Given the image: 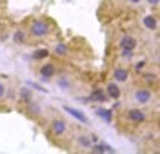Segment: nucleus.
<instances>
[{
    "mask_svg": "<svg viewBox=\"0 0 160 154\" xmlns=\"http://www.w3.org/2000/svg\"><path fill=\"white\" fill-rule=\"evenodd\" d=\"M147 3H148L150 6H157L160 3V0H147Z\"/></svg>",
    "mask_w": 160,
    "mask_h": 154,
    "instance_id": "a878e982",
    "label": "nucleus"
},
{
    "mask_svg": "<svg viewBox=\"0 0 160 154\" xmlns=\"http://www.w3.org/2000/svg\"><path fill=\"white\" fill-rule=\"evenodd\" d=\"M55 53H58V55H67V46L64 43H58L55 46Z\"/></svg>",
    "mask_w": 160,
    "mask_h": 154,
    "instance_id": "6ab92c4d",
    "label": "nucleus"
},
{
    "mask_svg": "<svg viewBox=\"0 0 160 154\" xmlns=\"http://www.w3.org/2000/svg\"><path fill=\"white\" fill-rule=\"evenodd\" d=\"M64 108V111H67L71 117H74L77 122H80V123H83V125H88L89 123V120H88V117H86L80 110H77V108H74V107H68V105H64L62 107Z\"/></svg>",
    "mask_w": 160,
    "mask_h": 154,
    "instance_id": "39448f33",
    "label": "nucleus"
},
{
    "mask_svg": "<svg viewBox=\"0 0 160 154\" xmlns=\"http://www.w3.org/2000/svg\"><path fill=\"white\" fill-rule=\"evenodd\" d=\"M49 31H51L49 30V24L42 21V19H36L30 25V34L33 36V37H37V39H42V37L48 36Z\"/></svg>",
    "mask_w": 160,
    "mask_h": 154,
    "instance_id": "f257e3e1",
    "label": "nucleus"
},
{
    "mask_svg": "<svg viewBox=\"0 0 160 154\" xmlns=\"http://www.w3.org/2000/svg\"><path fill=\"white\" fill-rule=\"evenodd\" d=\"M107 95L111 99H119L122 97V89L117 83H108L107 85Z\"/></svg>",
    "mask_w": 160,
    "mask_h": 154,
    "instance_id": "9d476101",
    "label": "nucleus"
},
{
    "mask_svg": "<svg viewBox=\"0 0 160 154\" xmlns=\"http://www.w3.org/2000/svg\"><path fill=\"white\" fill-rule=\"evenodd\" d=\"M30 85L33 86L34 89H37V91H40V92H46V93H48V89H45V87H42V86L37 85V83H33V82H30Z\"/></svg>",
    "mask_w": 160,
    "mask_h": 154,
    "instance_id": "4be33fe9",
    "label": "nucleus"
},
{
    "mask_svg": "<svg viewBox=\"0 0 160 154\" xmlns=\"http://www.w3.org/2000/svg\"><path fill=\"white\" fill-rule=\"evenodd\" d=\"M144 77H145V80H148V82H156V74H145L144 76Z\"/></svg>",
    "mask_w": 160,
    "mask_h": 154,
    "instance_id": "393cba45",
    "label": "nucleus"
},
{
    "mask_svg": "<svg viewBox=\"0 0 160 154\" xmlns=\"http://www.w3.org/2000/svg\"><path fill=\"white\" fill-rule=\"evenodd\" d=\"M113 77H114V80L119 82V83H125L126 80L129 79V70L123 68V67H117V68L113 71Z\"/></svg>",
    "mask_w": 160,
    "mask_h": 154,
    "instance_id": "1a4fd4ad",
    "label": "nucleus"
},
{
    "mask_svg": "<svg viewBox=\"0 0 160 154\" xmlns=\"http://www.w3.org/2000/svg\"><path fill=\"white\" fill-rule=\"evenodd\" d=\"M128 2H129V3H133V5H138L141 0H128Z\"/></svg>",
    "mask_w": 160,
    "mask_h": 154,
    "instance_id": "cd10ccee",
    "label": "nucleus"
},
{
    "mask_svg": "<svg viewBox=\"0 0 160 154\" xmlns=\"http://www.w3.org/2000/svg\"><path fill=\"white\" fill-rule=\"evenodd\" d=\"M97 114L99 116V117H102L107 123H111V117H113V114H111V110H105V108H99L97 111Z\"/></svg>",
    "mask_w": 160,
    "mask_h": 154,
    "instance_id": "2eb2a0df",
    "label": "nucleus"
},
{
    "mask_svg": "<svg viewBox=\"0 0 160 154\" xmlns=\"http://www.w3.org/2000/svg\"><path fill=\"white\" fill-rule=\"evenodd\" d=\"M144 25H145V28L150 30V31H154L157 28V19H156L154 15H147V17H144L142 19Z\"/></svg>",
    "mask_w": 160,
    "mask_h": 154,
    "instance_id": "f8f14e48",
    "label": "nucleus"
},
{
    "mask_svg": "<svg viewBox=\"0 0 160 154\" xmlns=\"http://www.w3.org/2000/svg\"><path fill=\"white\" fill-rule=\"evenodd\" d=\"M40 76H42V80H49L51 77L55 76V65L53 64H45V65H42L39 70Z\"/></svg>",
    "mask_w": 160,
    "mask_h": 154,
    "instance_id": "6e6552de",
    "label": "nucleus"
},
{
    "mask_svg": "<svg viewBox=\"0 0 160 154\" xmlns=\"http://www.w3.org/2000/svg\"><path fill=\"white\" fill-rule=\"evenodd\" d=\"M125 116L128 122L135 123V125H141V123H144L147 120V113L141 108H129Z\"/></svg>",
    "mask_w": 160,
    "mask_h": 154,
    "instance_id": "f03ea898",
    "label": "nucleus"
},
{
    "mask_svg": "<svg viewBox=\"0 0 160 154\" xmlns=\"http://www.w3.org/2000/svg\"><path fill=\"white\" fill-rule=\"evenodd\" d=\"M119 46L122 49H129V51H135V47L138 46V42L135 37H132V36H123L119 42Z\"/></svg>",
    "mask_w": 160,
    "mask_h": 154,
    "instance_id": "423d86ee",
    "label": "nucleus"
},
{
    "mask_svg": "<svg viewBox=\"0 0 160 154\" xmlns=\"http://www.w3.org/2000/svg\"><path fill=\"white\" fill-rule=\"evenodd\" d=\"M5 95H6V87H5V85L0 82V99L5 97Z\"/></svg>",
    "mask_w": 160,
    "mask_h": 154,
    "instance_id": "b1692460",
    "label": "nucleus"
},
{
    "mask_svg": "<svg viewBox=\"0 0 160 154\" xmlns=\"http://www.w3.org/2000/svg\"><path fill=\"white\" fill-rule=\"evenodd\" d=\"M92 147V145H91ZM92 153H97V154H102V153H116V150H113L110 145L107 144H98L95 142L93 147H92Z\"/></svg>",
    "mask_w": 160,
    "mask_h": 154,
    "instance_id": "9b49d317",
    "label": "nucleus"
},
{
    "mask_svg": "<svg viewBox=\"0 0 160 154\" xmlns=\"http://www.w3.org/2000/svg\"><path fill=\"white\" fill-rule=\"evenodd\" d=\"M58 87H61L62 91H68L70 87H71V83H70V80L67 79V77H59L57 82Z\"/></svg>",
    "mask_w": 160,
    "mask_h": 154,
    "instance_id": "dca6fc26",
    "label": "nucleus"
},
{
    "mask_svg": "<svg viewBox=\"0 0 160 154\" xmlns=\"http://www.w3.org/2000/svg\"><path fill=\"white\" fill-rule=\"evenodd\" d=\"M13 42L17 43V45H24L25 42H27V36H25V33H24L22 30H17L15 33H13Z\"/></svg>",
    "mask_w": 160,
    "mask_h": 154,
    "instance_id": "4468645a",
    "label": "nucleus"
},
{
    "mask_svg": "<svg viewBox=\"0 0 160 154\" xmlns=\"http://www.w3.org/2000/svg\"><path fill=\"white\" fill-rule=\"evenodd\" d=\"M77 142H79L82 147H85V148H89L92 145L91 138L86 137V135H79V137H77Z\"/></svg>",
    "mask_w": 160,
    "mask_h": 154,
    "instance_id": "f3484780",
    "label": "nucleus"
},
{
    "mask_svg": "<svg viewBox=\"0 0 160 154\" xmlns=\"http://www.w3.org/2000/svg\"><path fill=\"white\" fill-rule=\"evenodd\" d=\"M120 57L123 58V59H126V61H131L132 58H133V51H129V49H122Z\"/></svg>",
    "mask_w": 160,
    "mask_h": 154,
    "instance_id": "aec40b11",
    "label": "nucleus"
},
{
    "mask_svg": "<svg viewBox=\"0 0 160 154\" xmlns=\"http://www.w3.org/2000/svg\"><path fill=\"white\" fill-rule=\"evenodd\" d=\"M51 129H52V133L55 135V137H62L67 133V129H68V126H67V122L62 119H53L51 123Z\"/></svg>",
    "mask_w": 160,
    "mask_h": 154,
    "instance_id": "20e7f679",
    "label": "nucleus"
},
{
    "mask_svg": "<svg viewBox=\"0 0 160 154\" xmlns=\"http://www.w3.org/2000/svg\"><path fill=\"white\" fill-rule=\"evenodd\" d=\"M51 55V52H49V49H46V47H43V49H36L34 52H33V55H31V58L34 59V61H40V59H45V58H48Z\"/></svg>",
    "mask_w": 160,
    "mask_h": 154,
    "instance_id": "ddd939ff",
    "label": "nucleus"
},
{
    "mask_svg": "<svg viewBox=\"0 0 160 154\" xmlns=\"http://www.w3.org/2000/svg\"><path fill=\"white\" fill-rule=\"evenodd\" d=\"M144 67H145V61H139V62L135 64V70H137V71H139V70H142Z\"/></svg>",
    "mask_w": 160,
    "mask_h": 154,
    "instance_id": "5701e85b",
    "label": "nucleus"
},
{
    "mask_svg": "<svg viewBox=\"0 0 160 154\" xmlns=\"http://www.w3.org/2000/svg\"><path fill=\"white\" fill-rule=\"evenodd\" d=\"M28 110L30 113H33V114H40L42 113V108H40V105L37 102H28Z\"/></svg>",
    "mask_w": 160,
    "mask_h": 154,
    "instance_id": "a211bd4d",
    "label": "nucleus"
},
{
    "mask_svg": "<svg viewBox=\"0 0 160 154\" xmlns=\"http://www.w3.org/2000/svg\"><path fill=\"white\" fill-rule=\"evenodd\" d=\"M153 99V92L148 87H139L133 92V101L139 105H147Z\"/></svg>",
    "mask_w": 160,
    "mask_h": 154,
    "instance_id": "7ed1b4c3",
    "label": "nucleus"
},
{
    "mask_svg": "<svg viewBox=\"0 0 160 154\" xmlns=\"http://www.w3.org/2000/svg\"><path fill=\"white\" fill-rule=\"evenodd\" d=\"M21 97H22V99L27 104L31 101V99H30V89L28 87H22V89H21Z\"/></svg>",
    "mask_w": 160,
    "mask_h": 154,
    "instance_id": "412c9836",
    "label": "nucleus"
},
{
    "mask_svg": "<svg viewBox=\"0 0 160 154\" xmlns=\"http://www.w3.org/2000/svg\"><path fill=\"white\" fill-rule=\"evenodd\" d=\"M91 141H92L93 144L98 142V137H97V135H92V137H91Z\"/></svg>",
    "mask_w": 160,
    "mask_h": 154,
    "instance_id": "bb28decb",
    "label": "nucleus"
},
{
    "mask_svg": "<svg viewBox=\"0 0 160 154\" xmlns=\"http://www.w3.org/2000/svg\"><path fill=\"white\" fill-rule=\"evenodd\" d=\"M89 101H92V102H107L108 101V95H105V92H104V89H101V87H97V89H93L91 93V97L88 98Z\"/></svg>",
    "mask_w": 160,
    "mask_h": 154,
    "instance_id": "0eeeda50",
    "label": "nucleus"
}]
</instances>
